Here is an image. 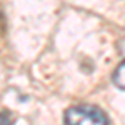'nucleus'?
Returning <instances> with one entry per match:
<instances>
[{
    "mask_svg": "<svg viewBox=\"0 0 125 125\" xmlns=\"http://www.w3.org/2000/svg\"><path fill=\"white\" fill-rule=\"evenodd\" d=\"M65 125H110L108 118L95 105H73L63 115Z\"/></svg>",
    "mask_w": 125,
    "mask_h": 125,
    "instance_id": "obj_1",
    "label": "nucleus"
},
{
    "mask_svg": "<svg viewBox=\"0 0 125 125\" xmlns=\"http://www.w3.org/2000/svg\"><path fill=\"white\" fill-rule=\"evenodd\" d=\"M114 83H115L120 90H124L125 92V60L115 68V72H114Z\"/></svg>",
    "mask_w": 125,
    "mask_h": 125,
    "instance_id": "obj_2",
    "label": "nucleus"
},
{
    "mask_svg": "<svg viewBox=\"0 0 125 125\" xmlns=\"http://www.w3.org/2000/svg\"><path fill=\"white\" fill-rule=\"evenodd\" d=\"M0 125H12V120L7 114H0Z\"/></svg>",
    "mask_w": 125,
    "mask_h": 125,
    "instance_id": "obj_3",
    "label": "nucleus"
}]
</instances>
